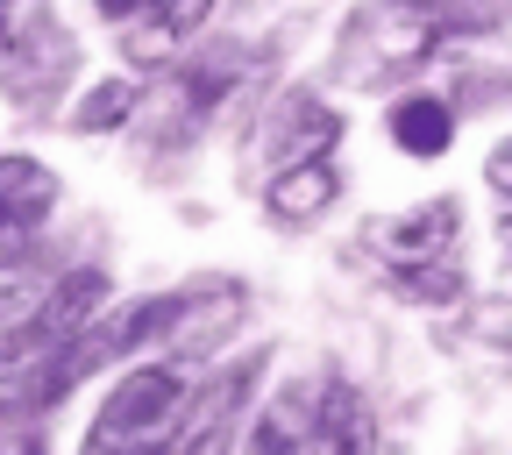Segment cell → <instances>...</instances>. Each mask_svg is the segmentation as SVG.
<instances>
[{"mask_svg":"<svg viewBox=\"0 0 512 455\" xmlns=\"http://www.w3.org/2000/svg\"><path fill=\"white\" fill-rule=\"evenodd\" d=\"M22 299H29V292H22V285H0V313H15V306H22Z\"/></svg>","mask_w":512,"mask_h":455,"instance_id":"5bb4252c","label":"cell"},{"mask_svg":"<svg viewBox=\"0 0 512 455\" xmlns=\"http://www.w3.org/2000/svg\"><path fill=\"white\" fill-rule=\"evenodd\" d=\"M456 228H463V207L456 200H427L413 214H384L370 221V249L384 256V271H406V264H441V256H456Z\"/></svg>","mask_w":512,"mask_h":455,"instance_id":"277c9868","label":"cell"},{"mask_svg":"<svg viewBox=\"0 0 512 455\" xmlns=\"http://www.w3.org/2000/svg\"><path fill=\"white\" fill-rule=\"evenodd\" d=\"M100 299H107V278H100V271H72V278H64L43 306H29V313H22V328L0 335V370H22V363L50 356L57 342H72L86 320L100 313Z\"/></svg>","mask_w":512,"mask_h":455,"instance_id":"3957f363","label":"cell"},{"mask_svg":"<svg viewBox=\"0 0 512 455\" xmlns=\"http://www.w3.org/2000/svg\"><path fill=\"white\" fill-rule=\"evenodd\" d=\"M185 399H192L185 392V370H171V363L128 370L114 392L100 399V413H93L86 455H171Z\"/></svg>","mask_w":512,"mask_h":455,"instance_id":"7a4b0ae2","label":"cell"},{"mask_svg":"<svg viewBox=\"0 0 512 455\" xmlns=\"http://www.w3.org/2000/svg\"><path fill=\"white\" fill-rule=\"evenodd\" d=\"M456 15L434 8V0H377L363 8L342 36V79L349 86H377V79H399V72H420V64L448 43Z\"/></svg>","mask_w":512,"mask_h":455,"instance_id":"6da1fadb","label":"cell"},{"mask_svg":"<svg viewBox=\"0 0 512 455\" xmlns=\"http://www.w3.org/2000/svg\"><path fill=\"white\" fill-rule=\"evenodd\" d=\"M342 200V171L328 164V157H306V164H285L271 185H264V207L278 214V221H320V214H328Z\"/></svg>","mask_w":512,"mask_h":455,"instance_id":"ba28073f","label":"cell"},{"mask_svg":"<svg viewBox=\"0 0 512 455\" xmlns=\"http://www.w3.org/2000/svg\"><path fill=\"white\" fill-rule=\"evenodd\" d=\"M498 235H505V256H512V214H505V228H498Z\"/></svg>","mask_w":512,"mask_h":455,"instance_id":"2e32d148","label":"cell"},{"mask_svg":"<svg viewBox=\"0 0 512 455\" xmlns=\"http://www.w3.org/2000/svg\"><path fill=\"white\" fill-rule=\"evenodd\" d=\"M0 8H8V0H0Z\"/></svg>","mask_w":512,"mask_h":455,"instance_id":"e0dca14e","label":"cell"},{"mask_svg":"<svg viewBox=\"0 0 512 455\" xmlns=\"http://www.w3.org/2000/svg\"><path fill=\"white\" fill-rule=\"evenodd\" d=\"M136 107V86L128 79H107V86H93L86 93V107H79V128H121V114Z\"/></svg>","mask_w":512,"mask_h":455,"instance_id":"8fae6325","label":"cell"},{"mask_svg":"<svg viewBox=\"0 0 512 455\" xmlns=\"http://www.w3.org/2000/svg\"><path fill=\"white\" fill-rule=\"evenodd\" d=\"M299 455H363V441L349 434V420H335V427H320V434H313Z\"/></svg>","mask_w":512,"mask_h":455,"instance_id":"7c38bea8","label":"cell"},{"mask_svg":"<svg viewBox=\"0 0 512 455\" xmlns=\"http://www.w3.org/2000/svg\"><path fill=\"white\" fill-rule=\"evenodd\" d=\"M249 384H256V363H235L221 370L200 399H185V420H178V441L171 455H228V434L242 420V399H249Z\"/></svg>","mask_w":512,"mask_h":455,"instance_id":"5b68a950","label":"cell"},{"mask_svg":"<svg viewBox=\"0 0 512 455\" xmlns=\"http://www.w3.org/2000/svg\"><path fill=\"white\" fill-rule=\"evenodd\" d=\"M484 178H491V185L505 192V200H512V136H505V143L491 150V164H484Z\"/></svg>","mask_w":512,"mask_h":455,"instance_id":"4fadbf2b","label":"cell"},{"mask_svg":"<svg viewBox=\"0 0 512 455\" xmlns=\"http://www.w3.org/2000/svg\"><path fill=\"white\" fill-rule=\"evenodd\" d=\"M392 285H399V299H413V306H448V299H463L456 256H441V264H406V271H392Z\"/></svg>","mask_w":512,"mask_h":455,"instance_id":"30bf717a","label":"cell"},{"mask_svg":"<svg viewBox=\"0 0 512 455\" xmlns=\"http://www.w3.org/2000/svg\"><path fill=\"white\" fill-rule=\"evenodd\" d=\"M50 207H57V178L36 157H0V249L36 235Z\"/></svg>","mask_w":512,"mask_h":455,"instance_id":"52a82bcc","label":"cell"},{"mask_svg":"<svg viewBox=\"0 0 512 455\" xmlns=\"http://www.w3.org/2000/svg\"><path fill=\"white\" fill-rule=\"evenodd\" d=\"M392 143L406 157H441L448 143H456V114H448V100H434V93L399 100L392 107Z\"/></svg>","mask_w":512,"mask_h":455,"instance_id":"9c48e42d","label":"cell"},{"mask_svg":"<svg viewBox=\"0 0 512 455\" xmlns=\"http://www.w3.org/2000/svg\"><path fill=\"white\" fill-rule=\"evenodd\" d=\"M434 8H448V15H456V22H463V15L477 8V0H434Z\"/></svg>","mask_w":512,"mask_h":455,"instance_id":"9a60e30c","label":"cell"},{"mask_svg":"<svg viewBox=\"0 0 512 455\" xmlns=\"http://www.w3.org/2000/svg\"><path fill=\"white\" fill-rule=\"evenodd\" d=\"M107 22H121L128 57H164L171 43H185L192 29L207 22L214 0H93Z\"/></svg>","mask_w":512,"mask_h":455,"instance_id":"8992f818","label":"cell"}]
</instances>
